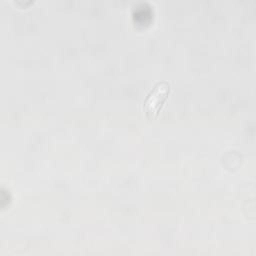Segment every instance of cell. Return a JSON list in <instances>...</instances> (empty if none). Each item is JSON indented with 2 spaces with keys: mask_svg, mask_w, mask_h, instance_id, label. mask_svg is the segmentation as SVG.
<instances>
[{
  "mask_svg": "<svg viewBox=\"0 0 256 256\" xmlns=\"http://www.w3.org/2000/svg\"><path fill=\"white\" fill-rule=\"evenodd\" d=\"M169 92L170 86L165 81L157 83L150 91L143 105L145 115L149 120H154L158 116Z\"/></svg>",
  "mask_w": 256,
  "mask_h": 256,
  "instance_id": "6da1fadb",
  "label": "cell"
}]
</instances>
